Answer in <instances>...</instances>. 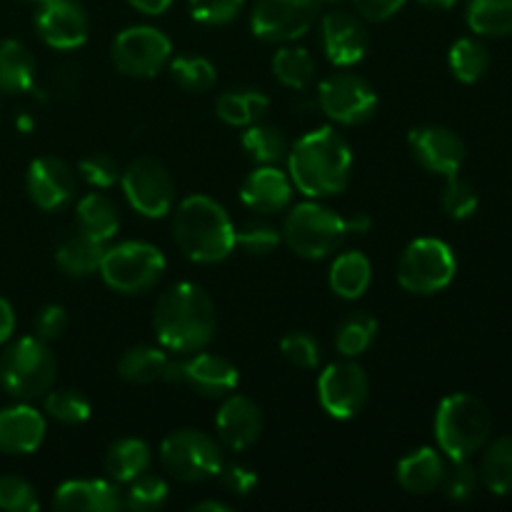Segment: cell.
Instances as JSON below:
<instances>
[{"label": "cell", "mask_w": 512, "mask_h": 512, "mask_svg": "<svg viewBox=\"0 0 512 512\" xmlns=\"http://www.w3.org/2000/svg\"><path fill=\"white\" fill-rule=\"evenodd\" d=\"M218 315L208 290L195 283H175L160 293L153 308V330L160 348L175 355L205 350L215 338Z\"/></svg>", "instance_id": "6da1fadb"}, {"label": "cell", "mask_w": 512, "mask_h": 512, "mask_svg": "<svg viewBox=\"0 0 512 512\" xmlns=\"http://www.w3.org/2000/svg\"><path fill=\"white\" fill-rule=\"evenodd\" d=\"M285 160L293 188L313 200L343 193L353 173V150L330 125L300 135Z\"/></svg>", "instance_id": "7a4b0ae2"}, {"label": "cell", "mask_w": 512, "mask_h": 512, "mask_svg": "<svg viewBox=\"0 0 512 512\" xmlns=\"http://www.w3.org/2000/svg\"><path fill=\"white\" fill-rule=\"evenodd\" d=\"M173 240L180 253L198 265H215L235 250V225L228 210L210 195L180 200L173 213Z\"/></svg>", "instance_id": "3957f363"}, {"label": "cell", "mask_w": 512, "mask_h": 512, "mask_svg": "<svg viewBox=\"0 0 512 512\" xmlns=\"http://www.w3.org/2000/svg\"><path fill=\"white\" fill-rule=\"evenodd\" d=\"M433 428L438 450L450 463H455L470 460L485 448L493 430V418L480 398L470 393H453L440 400Z\"/></svg>", "instance_id": "277c9868"}, {"label": "cell", "mask_w": 512, "mask_h": 512, "mask_svg": "<svg viewBox=\"0 0 512 512\" xmlns=\"http://www.w3.org/2000/svg\"><path fill=\"white\" fill-rule=\"evenodd\" d=\"M58 360L50 353L48 343L35 335L18 338L0 355V388L15 400L40 398L55 383Z\"/></svg>", "instance_id": "5b68a950"}, {"label": "cell", "mask_w": 512, "mask_h": 512, "mask_svg": "<svg viewBox=\"0 0 512 512\" xmlns=\"http://www.w3.org/2000/svg\"><path fill=\"white\" fill-rule=\"evenodd\" d=\"M280 233L283 243L295 255L305 260H323L343 245L348 230L343 215L310 198L288 210Z\"/></svg>", "instance_id": "8992f818"}, {"label": "cell", "mask_w": 512, "mask_h": 512, "mask_svg": "<svg viewBox=\"0 0 512 512\" xmlns=\"http://www.w3.org/2000/svg\"><path fill=\"white\" fill-rule=\"evenodd\" d=\"M165 255L145 240H125L108 245L100 263V278L120 295H140L160 283L165 275Z\"/></svg>", "instance_id": "52a82bcc"}, {"label": "cell", "mask_w": 512, "mask_h": 512, "mask_svg": "<svg viewBox=\"0 0 512 512\" xmlns=\"http://www.w3.org/2000/svg\"><path fill=\"white\" fill-rule=\"evenodd\" d=\"M458 273L453 248L440 238H415L398 260L400 288L413 295H435L448 288Z\"/></svg>", "instance_id": "ba28073f"}, {"label": "cell", "mask_w": 512, "mask_h": 512, "mask_svg": "<svg viewBox=\"0 0 512 512\" xmlns=\"http://www.w3.org/2000/svg\"><path fill=\"white\" fill-rule=\"evenodd\" d=\"M160 465L180 483H205L223 470V450L203 430H175L160 443Z\"/></svg>", "instance_id": "9c48e42d"}, {"label": "cell", "mask_w": 512, "mask_h": 512, "mask_svg": "<svg viewBox=\"0 0 512 512\" xmlns=\"http://www.w3.org/2000/svg\"><path fill=\"white\" fill-rule=\"evenodd\" d=\"M110 58L118 73L128 78H155L160 70L168 68L173 58V43L163 30L153 25H130L113 40Z\"/></svg>", "instance_id": "30bf717a"}, {"label": "cell", "mask_w": 512, "mask_h": 512, "mask_svg": "<svg viewBox=\"0 0 512 512\" xmlns=\"http://www.w3.org/2000/svg\"><path fill=\"white\" fill-rule=\"evenodd\" d=\"M120 188L125 200L143 218L160 220L173 213L175 180L160 160L138 158L120 173Z\"/></svg>", "instance_id": "8fae6325"}, {"label": "cell", "mask_w": 512, "mask_h": 512, "mask_svg": "<svg viewBox=\"0 0 512 512\" xmlns=\"http://www.w3.org/2000/svg\"><path fill=\"white\" fill-rule=\"evenodd\" d=\"M328 0H255L250 30L265 43H295L303 38Z\"/></svg>", "instance_id": "7c38bea8"}, {"label": "cell", "mask_w": 512, "mask_h": 512, "mask_svg": "<svg viewBox=\"0 0 512 512\" xmlns=\"http://www.w3.org/2000/svg\"><path fill=\"white\" fill-rule=\"evenodd\" d=\"M378 93L360 75L340 70L318 85V105L333 123L363 125L378 113Z\"/></svg>", "instance_id": "4fadbf2b"}, {"label": "cell", "mask_w": 512, "mask_h": 512, "mask_svg": "<svg viewBox=\"0 0 512 512\" xmlns=\"http://www.w3.org/2000/svg\"><path fill=\"white\" fill-rule=\"evenodd\" d=\"M163 380L175 385H188L203 398H225L235 393L240 383V373L228 358L215 353H190L188 360H170Z\"/></svg>", "instance_id": "5bb4252c"}, {"label": "cell", "mask_w": 512, "mask_h": 512, "mask_svg": "<svg viewBox=\"0 0 512 512\" xmlns=\"http://www.w3.org/2000/svg\"><path fill=\"white\" fill-rule=\"evenodd\" d=\"M368 395V373L350 358L328 365L318 378L320 408L333 420L355 418L368 403Z\"/></svg>", "instance_id": "9a60e30c"}, {"label": "cell", "mask_w": 512, "mask_h": 512, "mask_svg": "<svg viewBox=\"0 0 512 512\" xmlns=\"http://www.w3.org/2000/svg\"><path fill=\"white\" fill-rule=\"evenodd\" d=\"M408 148L423 170L443 178L460 173L468 158L465 140L445 125H420L408 133Z\"/></svg>", "instance_id": "2e32d148"}, {"label": "cell", "mask_w": 512, "mask_h": 512, "mask_svg": "<svg viewBox=\"0 0 512 512\" xmlns=\"http://www.w3.org/2000/svg\"><path fill=\"white\" fill-rule=\"evenodd\" d=\"M35 30L53 50H78L90 35V18L78 0H40Z\"/></svg>", "instance_id": "e0dca14e"}, {"label": "cell", "mask_w": 512, "mask_h": 512, "mask_svg": "<svg viewBox=\"0 0 512 512\" xmlns=\"http://www.w3.org/2000/svg\"><path fill=\"white\" fill-rule=\"evenodd\" d=\"M323 53L335 68H353L370 48V33L363 18L348 10H330L320 20Z\"/></svg>", "instance_id": "ac0fdd59"}, {"label": "cell", "mask_w": 512, "mask_h": 512, "mask_svg": "<svg viewBox=\"0 0 512 512\" xmlns=\"http://www.w3.org/2000/svg\"><path fill=\"white\" fill-rule=\"evenodd\" d=\"M25 190L28 198L45 213L65 208L78 193V178L75 170L65 160L55 155H43L30 163L28 175H25Z\"/></svg>", "instance_id": "d6986e66"}, {"label": "cell", "mask_w": 512, "mask_h": 512, "mask_svg": "<svg viewBox=\"0 0 512 512\" xmlns=\"http://www.w3.org/2000/svg\"><path fill=\"white\" fill-rule=\"evenodd\" d=\"M215 433L220 445L233 453H243L263 433V410L248 395H225L218 415H215Z\"/></svg>", "instance_id": "ffe728a7"}, {"label": "cell", "mask_w": 512, "mask_h": 512, "mask_svg": "<svg viewBox=\"0 0 512 512\" xmlns=\"http://www.w3.org/2000/svg\"><path fill=\"white\" fill-rule=\"evenodd\" d=\"M293 180L275 165H260L240 185V200L258 215H278L293 203Z\"/></svg>", "instance_id": "44dd1931"}, {"label": "cell", "mask_w": 512, "mask_h": 512, "mask_svg": "<svg viewBox=\"0 0 512 512\" xmlns=\"http://www.w3.org/2000/svg\"><path fill=\"white\" fill-rule=\"evenodd\" d=\"M60 512H115L123 510V490L115 480H65L53 495Z\"/></svg>", "instance_id": "7402d4cb"}, {"label": "cell", "mask_w": 512, "mask_h": 512, "mask_svg": "<svg viewBox=\"0 0 512 512\" xmlns=\"http://www.w3.org/2000/svg\"><path fill=\"white\" fill-rule=\"evenodd\" d=\"M48 423L43 413L28 403L0 410V453L30 455L43 445Z\"/></svg>", "instance_id": "603a6c76"}, {"label": "cell", "mask_w": 512, "mask_h": 512, "mask_svg": "<svg viewBox=\"0 0 512 512\" xmlns=\"http://www.w3.org/2000/svg\"><path fill=\"white\" fill-rule=\"evenodd\" d=\"M445 475V460L440 450L425 448L413 450L405 458H400L398 468H395V478H398L400 488L410 495H428L440 488Z\"/></svg>", "instance_id": "cb8c5ba5"}, {"label": "cell", "mask_w": 512, "mask_h": 512, "mask_svg": "<svg viewBox=\"0 0 512 512\" xmlns=\"http://www.w3.org/2000/svg\"><path fill=\"white\" fill-rule=\"evenodd\" d=\"M330 290L343 300H358L373 283V263L360 250H345L333 260L328 273Z\"/></svg>", "instance_id": "d4e9b609"}, {"label": "cell", "mask_w": 512, "mask_h": 512, "mask_svg": "<svg viewBox=\"0 0 512 512\" xmlns=\"http://www.w3.org/2000/svg\"><path fill=\"white\" fill-rule=\"evenodd\" d=\"M270 98L258 88H233L225 90L215 100V113L225 125L248 128L268 115Z\"/></svg>", "instance_id": "484cf974"}, {"label": "cell", "mask_w": 512, "mask_h": 512, "mask_svg": "<svg viewBox=\"0 0 512 512\" xmlns=\"http://www.w3.org/2000/svg\"><path fill=\"white\" fill-rule=\"evenodd\" d=\"M35 88V58L20 40H0V93L20 95Z\"/></svg>", "instance_id": "4316f807"}, {"label": "cell", "mask_w": 512, "mask_h": 512, "mask_svg": "<svg viewBox=\"0 0 512 512\" xmlns=\"http://www.w3.org/2000/svg\"><path fill=\"white\" fill-rule=\"evenodd\" d=\"M75 220H78L80 233L90 235L100 243H110L120 228L118 205L103 193L83 195L75 205Z\"/></svg>", "instance_id": "83f0119b"}, {"label": "cell", "mask_w": 512, "mask_h": 512, "mask_svg": "<svg viewBox=\"0 0 512 512\" xmlns=\"http://www.w3.org/2000/svg\"><path fill=\"white\" fill-rule=\"evenodd\" d=\"M153 463V450L140 438H120L105 453V473L115 483L128 485L138 475L148 473Z\"/></svg>", "instance_id": "f1b7e54d"}, {"label": "cell", "mask_w": 512, "mask_h": 512, "mask_svg": "<svg viewBox=\"0 0 512 512\" xmlns=\"http://www.w3.org/2000/svg\"><path fill=\"white\" fill-rule=\"evenodd\" d=\"M105 248H108V243H100V240L78 230L55 250V265L70 278H88L100 270Z\"/></svg>", "instance_id": "f546056e"}, {"label": "cell", "mask_w": 512, "mask_h": 512, "mask_svg": "<svg viewBox=\"0 0 512 512\" xmlns=\"http://www.w3.org/2000/svg\"><path fill=\"white\" fill-rule=\"evenodd\" d=\"M170 358L165 348L155 345H133L118 360V375L130 385H150L163 380Z\"/></svg>", "instance_id": "4dcf8cb0"}, {"label": "cell", "mask_w": 512, "mask_h": 512, "mask_svg": "<svg viewBox=\"0 0 512 512\" xmlns=\"http://www.w3.org/2000/svg\"><path fill=\"white\" fill-rule=\"evenodd\" d=\"M465 20L480 38H503L512 33V0H468Z\"/></svg>", "instance_id": "1f68e13d"}, {"label": "cell", "mask_w": 512, "mask_h": 512, "mask_svg": "<svg viewBox=\"0 0 512 512\" xmlns=\"http://www.w3.org/2000/svg\"><path fill=\"white\" fill-rule=\"evenodd\" d=\"M273 73L285 88L305 90L313 85L318 65H315L313 55L305 48L293 43H283V48L273 55Z\"/></svg>", "instance_id": "d6a6232c"}, {"label": "cell", "mask_w": 512, "mask_h": 512, "mask_svg": "<svg viewBox=\"0 0 512 512\" xmlns=\"http://www.w3.org/2000/svg\"><path fill=\"white\" fill-rule=\"evenodd\" d=\"M243 150L248 158H253L260 165H278L280 160L288 158V138L278 125H270L258 120V123L248 125L243 133Z\"/></svg>", "instance_id": "836d02e7"}, {"label": "cell", "mask_w": 512, "mask_h": 512, "mask_svg": "<svg viewBox=\"0 0 512 512\" xmlns=\"http://www.w3.org/2000/svg\"><path fill=\"white\" fill-rule=\"evenodd\" d=\"M478 473L493 495L503 498L512 493V435H503L485 448Z\"/></svg>", "instance_id": "e575fe53"}, {"label": "cell", "mask_w": 512, "mask_h": 512, "mask_svg": "<svg viewBox=\"0 0 512 512\" xmlns=\"http://www.w3.org/2000/svg\"><path fill=\"white\" fill-rule=\"evenodd\" d=\"M375 338H378V320L365 310H358L340 320L338 330H335V350L343 358L355 360L375 343Z\"/></svg>", "instance_id": "d590c367"}, {"label": "cell", "mask_w": 512, "mask_h": 512, "mask_svg": "<svg viewBox=\"0 0 512 512\" xmlns=\"http://www.w3.org/2000/svg\"><path fill=\"white\" fill-rule=\"evenodd\" d=\"M448 65L455 78L465 85H473L485 78L490 68V53L478 38L455 40L448 53Z\"/></svg>", "instance_id": "8d00e7d4"}, {"label": "cell", "mask_w": 512, "mask_h": 512, "mask_svg": "<svg viewBox=\"0 0 512 512\" xmlns=\"http://www.w3.org/2000/svg\"><path fill=\"white\" fill-rule=\"evenodd\" d=\"M170 78L188 93H208L218 80V70L203 55H178L168 63Z\"/></svg>", "instance_id": "74e56055"}, {"label": "cell", "mask_w": 512, "mask_h": 512, "mask_svg": "<svg viewBox=\"0 0 512 512\" xmlns=\"http://www.w3.org/2000/svg\"><path fill=\"white\" fill-rule=\"evenodd\" d=\"M165 500H168V483L160 475L143 473L128 483V490L123 493V508L150 512L163 508Z\"/></svg>", "instance_id": "f35d334b"}, {"label": "cell", "mask_w": 512, "mask_h": 512, "mask_svg": "<svg viewBox=\"0 0 512 512\" xmlns=\"http://www.w3.org/2000/svg\"><path fill=\"white\" fill-rule=\"evenodd\" d=\"M45 413L63 425H83L93 413V405L80 390H48Z\"/></svg>", "instance_id": "ab89813d"}, {"label": "cell", "mask_w": 512, "mask_h": 512, "mask_svg": "<svg viewBox=\"0 0 512 512\" xmlns=\"http://www.w3.org/2000/svg\"><path fill=\"white\" fill-rule=\"evenodd\" d=\"M280 353L288 360L290 365L300 370H315L320 365V358H323V350H320V343L305 330H293V333L283 335L280 340Z\"/></svg>", "instance_id": "60d3db41"}, {"label": "cell", "mask_w": 512, "mask_h": 512, "mask_svg": "<svg viewBox=\"0 0 512 512\" xmlns=\"http://www.w3.org/2000/svg\"><path fill=\"white\" fill-rule=\"evenodd\" d=\"M480 198L478 190L473 188V183L463 180L460 175H453L448 178L443 188V210L450 215L453 220H468L470 215L478 210Z\"/></svg>", "instance_id": "b9f144b4"}, {"label": "cell", "mask_w": 512, "mask_h": 512, "mask_svg": "<svg viewBox=\"0 0 512 512\" xmlns=\"http://www.w3.org/2000/svg\"><path fill=\"white\" fill-rule=\"evenodd\" d=\"M478 483L480 473L470 465V460H455L450 468H445L440 488L445 490V498L453 500V503H468L478 490Z\"/></svg>", "instance_id": "7bdbcfd3"}, {"label": "cell", "mask_w": 512, "mask_h": 512, "mask_svg": "<svg viewBox=\"0 0 512 512\" xmlns=\"http://www.w3.org/2000/svg\"><path fill=\"white\" fill-rule=\"evenodd\" d=\"M283 243V233L268 223H248L235 230V248H243L248 255L263 258Z\"/></svg>", "instance_id": "ee69618b"}, {"label": "cell", "mask_w": 512, "mask_h": 512, "mask_svg": "<svg viewBox=\"0 0 512 512\" xmlns=\"http://www.w3.org/2000/svg\"><path fill=\"white\" fill-rule=\"evenodd\" d=\"M78 173L80 178L85 180L88 185L98 190H108L113 188L115 183H120V165L113 155L108 153H90L85 158H80L78 163Z\"/></svg>", "instance_id": "f6af8a7d"}, {"label": "cell", "mask_w": 512, "mask_h": 512, "mask_svg": "<svg viewBox=\"0 0 512 512\" xmlns=\"http://www.w3.org/2000/svg\"><path fill=\"white\" fill-rule=\"evenodd\" d=\"M40 508L33 485L15 475L0 478V510L3 512H35Z\"/></svg>", "instance_id": "bcb514c9"}, {"label": "cell", "mask_w": 512, "mask_h": 512, "mask_svg": "<svg viewBox=\"0 0 512 512\" xmlns=\"http://www.w3.org/2000/svg\"><path fill=\"white\" fill-rule=\"evenodd\" d=\"M245 0H188L190 18L203 25H228L243 13Z\"/></svg>", "instance_id": "7dc6e473"}, {"label": "cell", "mask_w": 512, "mask_h": 512, "mask_svg": "<svg viewBox=\"0 0 512 512\" xmlns=\"http://www.w3.org/2000/svg\"><path fill=\"white\" fill-rule=\"evenodd\" d=\"M65 330H68V313H65L63 305L53 303L38 310V315H35L33 320L35 338L50 343V340H58Z\"/></svg>", "instance_id": "c3c4849f"}, {"label": "cell", "mask_w": 512, "mask_h": 512, "mask_svg": "<svg viewBox=\"0 0 512 512\" xmlns=\"http://www.w3.org/2000/svg\"><path fill=\"white\" fill-rule=\"evenodd\" d=\"M218 478L223 480L225 490L238 495V498H248V495L258 488V473L243 463H233V465L223 463V470H220Z\"/></svg>", "instance_id": "681fc988"}, {"label": "cell", "mask_w": 512, "mask_h": 512, "mask_svg": "<svg viewBox=\"0 0 512 512\" xmlns=\"http://www.w3.org/2000/svg\"><path fill=\"white\" fill-rule=\"evenodd\" d=\"M405 3H408V0H353L360 18L373 20V23L390 20L395 13H400V8H403Z\"/></svg>", "instance_id": "f907efd6"}, {"label": "cell", "mask_w": 512, "mask_h": 512, "mask_svg": "<svg viewBox=\"0 0 512 512\" xmlns=\"http://www.w3.org/2000/svg\"><path fill=\"white\" fill-rule=\"evenodd\" d=\"M15 333V310L5 298H0V345L8 343Z\"/></svg>", "instance_id": "816d5d0a"}, {"label": "cell", "mask_w": 512, "mask_h": 512, "mask_svg": "<svg viewBox=\"0 0 512 512\" xmlns=\"http://www.w3.org/2000/svg\"><path fill=\"white\" fill-rule=\"evenodd\" d=\"M128 3L143 15H163L173 5V0H128Z\"/></svg>", "instance_id": "f5cc1de1"}, {"label": "cell", "mask_w": 512, "mask_h": 512, "mask_svg": "<svg viewBox=\"0 0 512 512\" xmlns=\"http://www.w3.org/2000/svg\"><path fill=\"white\" fill-rule=\"evenodd\" d=\"M373 228V218L368 213H353L350 218H345V230L355 235H365Z\"/></svg>", "instance_id": "db71d44e"}, {"label": "cell", "mask_w": 512, "mask_h": 512, "mask_svg": "<svg viewBox=\"0 0 512 512\" xmlns=\"http://www.w3.org/2000/svg\"><path fill=\"white\" fill-rule=\"evenodd\" d=\"M190 510L193 512H230L233 508L225 503H220V500H203V503H195Z\"/></svg>", "instance_id": "11a10c76"}, {"label": "cell", "mask_w": 512, "mask_h": 512, "mask_svg": "<svg viewBox=\"0 0 512 512\" xmlns=\"http://www.w3.org/2000/svg\"><path fill=\"white\" fill-rule=\"evenodd\" d=\"M420 5H425V8H430V10H450V8H455V3H458V0H418Z\"/></svg>", "instance_id": "9f6ffc18"}, {"label": "cell", "mask_w": 512, "mask_h": 512, "mask_svg": "<svg viewBox=\"0 0 512 512\" xmlns=\"http://www.w3.org/2000/svg\"><path fill=\"white\" fill-rule=\"evenodd\" d=\"M18 128L23 130V133H30V130L35 128V120L30 118V115H20V118H18Z\"/></svg>", "instance_id": "6f0895ef"}, {"label": "cell", "mask_w": 512, "mask_h": 512, "mask_svg": "<svg viewBox=\"0 0 512 512\" xmlns=\"http://www.w3.org/2000/svg\"><path fill=\"white\" fill-rule=\"evenodd\" d=\"M23 3H40V0H23Z\"/></svg>", "instance_id": "680465c9"}, {"label": "cell", "mask_w": 512, "mask_h": 512, "mask_svg": "<svg viewBox=\"0 0 512 512\" xmlns=\"http://www.w3.org/2000/svg\"><path fill=\"white\" fill-rule=\"evenodd\" d=\"M328 3H335V0H328Z\"/></svg>", "instance_id": "91938a15"}]
</instances>
